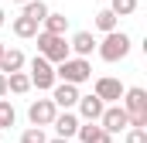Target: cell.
Wrapping results in <instances>:
<instances>
[{
    "mask_svg": "<svg viewBox=\"0 0 147 143\" xmlns=\"http://www.w3.org/2000/svg\"><path fill=\"white\" fill-rule=\"evenodd\" d=\"M24 65H28V58H24L21 48H3V55H0V75H14Z\"/></svg>",
    "mask_w": 147,
    "mask_h": 143,
    "instance_id": "cell-11",
    "label": "cell"
},
{
    "mask_svg": "<svg viewBox=\"0 0 147 143\" xmlns=\"http://www.w3.org/2000/svg\"><path fill=\"white\" fill-rule=\"evenodd\" d=\"M21 17L34 21L38 27H41V21L48 17V3H45V0H31V3H24V7H21Z\"/></svg>",
    "mask_w": 147,
    "mask_h": 143,
    "instance_id": "cell-16",
    "label": "cell"
},
{
    "mask_svg": "<svg viewBox=\"0 0 147 143\" xmlns=\"http://www.w3.org/2000/svg\"><path fill=\"white\" fill-rule=\"evenodd\" d=\"M0 55H3V41H0Z\"/></svg>",
    "mask_w": 147,
    "mask_h": 143,
    "instance_id": "cell-28",
    "label": "cell"
},
{
    "mask_svg": "<svg viewBox=\"0 0 147 143\" xmlns=\"http://www.w3.org/2000/svg\"><path fill=\"white\" fill-rule=\"evenodd\" d=\"M10 27H14V34H17V37H38V24H34V21H28V17H14Z\"/></svg>",
    "mask_w": 147,
    "mask_h": 143,
    "instance_id": "cell-19",
    "label": "cell"
},
{
    "mask_svg": "<svg viewBox=\"0 0 147 143\" xmlns=\"http://www.w3.org/2000/svg\"><path fill=\"white\" fill-rule=\"evenodd\" d=\"M28 78H31V89H41V92H51L55 89V65H48L45 58H31V72H28Z\"/></svg>",
    "mask_w": 147,
    "mask_h": 143,
    "instance_id": "cell-5",
    "label": "cell"
},
{
    "mask_svg": "<svg viewBox=\"0 0 147 143\" xmlns=\"http://www.w3.org/2000/svg\"><path fill=\"white\" fill-rule=\"evenodd\" d=\"M55 78L58 82H65V85H82V82H89L92 78V65H89V58H65L62 65H55Z\"/></svg>",
    "mask_w": 147,
    "mask_h": 143,
    "instance_id": "cell-3",
    "label": "cell"
},
{
    "mask_svg": "<svg viewBox=\"0 0 147 143\" xmlns=\"http://www.w3.org/2000/svg\"><path fill=\"white\" fill-rule=\"evenodd\" d=\"M21 143H48V136H45V130L31 126V130H24V133H21Z\"/></svg>",
    "mask_w": 147,
    "mask_h": 143,
    "instance_id": "cell-22",
    "label": "cell"
},
{
    "mask_svg": "<svg viewBox=\"0 0 147 143\" xmlns=\"http://www.w3.org/2000/svg\"><path fill=\"white\" fill-rule=\"evenodd\" d=\"M14 3H21V7H24V3H31V0H14Z\"/></svg>",
    "mask_w": 147,
    "mask_h": 143,
    "instance_id": "cell-27",
    "label": "cell"
},
{
    "mask_svg": "<svg viewBox=\"0 0 147 143\" xmlns=\"http://www.w3.org/2000/svg\"><path fill=\"white\" fill-rule=\"evenodd\" d=\"M17 123V112H14V106L7 102V99H0V130H10Z\"/></svg>",
    "mask_w": 147,
    "mask_h": 143,
    "instance_id": "cell-21",
    "label": "cell"
},
{
    "mask_svg": "<svg viewBox=\"0 0 147 143\" xmlns=\"http://www.w3.org/2000/svg\"><path fill=\"white\" fill-rule=\"evenodd\" d=\"M69 51H72L75 58H89V55L96 51V37H92V31H79V34H72Z\"/></svg>",
    "mask_w": 147,
    "mask_h": 143,
    "instance_id": "cell-12",
    "label": "cell"
},
{
    "mask_svg": "<svg viewBox=\"0 0 147 143\" xmlns=\"http://www.w3.org/2000/svg\"><path fill=\"white\" fill-rule=\"evenodd\" d=\"M116 24H120V17H113L110 7H103V10L96 14V27H99L103 34H113V31H116Z\"/></svg>",
    "mask_w": 147,
    "mask_h": 143,
    "instance_id": "cell-18",
    "label": "cell"
},
{
    "mask_svg": "<svg viewBox=\"0 0 147 143\" xmlns=\"http://www.w3.org/2000/svg\"><path fill=\"white\" fill-rule=\"evenodd\" d=\"M82 143H113V136L99 126V123H82L79 126V133H75Z\"/></svg>",
    "mask_w": 147,
    "mask_h": 143,
    "instance_id": "cell-14",
    "label": "cell"
},
{
    "mask_svg": "<svg viewBox=\"0 0 147 143\" xmlns=\"http://www.w3.org/2000/svg\"><path fill=\"white\" fill-rule=\"evenodd\" d=\"M123 112L130 116V126L134 130H147V92L140 85L123 89Z\"/></svg>",
    "mask_w": 147,
    "mask_h": 143,
    "instance_id": "cell-1",
    "label": "cell"
},
{
    "mask_svg": "<svg viewBox=\"0 0 147 143\" xmlns=\"http://www.w3.org/2000/svg\"><path fill=\"white\" fill-rule=\"evenodd\" d=\"M48 143H72V140H58V136H55V140H48Z\"/></svg>",
    "mask_w": 147,
    "mask_h": 143,
    "instance_id": "cell-26",
    "label": "cell"
},
{
    "mask_svg": "<svg viewBox=\"0 0 147 143\" xmlns=\"http://www.w3.org/2000/svg\"><path fill=\"white\" fill-rule=\"evenodd\" d=\"M99 126L106 130V133H123V130H130V116L123 112V106H106L103 109V116H99Z\"/></svg>",
    "mask_w": 147,
    "mask_h": 143,
    "instance_id": "cell-8",
    "label": "cell"
},
{
    "mask_svg": "<svg viewBox=\"0 0 147 143\" xmlns=\"http://www.w3.org/2000/svg\"><path fill=\"white\" fill-rule=\"evenodd\" d=\"M38 58H45L48 65H62L65 58H72L69 41L58 37V34H45V31H38Z\"/></svg>",
    "mask_w": 147,
    "mask_h": 143,
    "instance_id": "cell-2",
    "label": "cell"
},
{
    "mask_svg": "<svg viewBox=\"0 0 147 143\" xmlns=\"http://www.w3.org/2000/svg\"><path fill=\"white\" fill-rule=\"evenodd\" d=\"M51 126H55V133H58V140H72L75 133H79V126H82V119H79L75 112H58Z\"/></svg>",
    "mask_w": 147,
    "mask_h": 143,
    "instance_id": "cell-10",
    "label": "cell"
},
{
    "mask_svg": "<svg viewBox=\"0 0 147 143\" xmlns=\"http://www.w3.org/2000/svg\"><path fill=\"white\" fill-rule=\"evenodd\" d=\"M55 116H58V109H55L51 99H38V102L28 106V119H31V126H38V130L51 126V123H55Z\"/></svg>",
    "mask_w": 147,
    "mask_h": 143,
    "instance_id": "cell-7",
    "label": "cell"
},
{
    "mask_svg": "<svg viewBox=\"0 0 147 143\" xmlns=\"http://www.w3.org/2000/svg\"><path fill=\"white\" fill-rule=\"evenodd\" d=\"M7 96V75H0V99Z\"/></svg>",
    "mask_w": 147,
    "mask_h": 143,
    "instance_id": "cell-24",
    "label": "cell"
},
{
    "mask_svg": "<svg viewBox=\"0 0 147 143\" xmlns=\"http://www.w3.org/2000/svg\"><path fill=\"white\" fill-rule=\"evenodd\" d=\"M127 143H147V130H127Z\"/></svg>",
    "mask_w": 147,
    "mask_h": 143,
    "instance_id": "cell-23",
    "label": "cell"
},
{
    "mask_svg": "<svg viewBox=\"0 0 147 143\" xmlns=\"http://www.w3.org/2000/svg\"><path fill=\"white\" fill-rule=\"evenodd\" d=\"M96 51H99V58L103 61H120V58H127L130 55V37L123 34V31H113V34H106L99 44H96Z\"/></svg>",
    "mask_w": 147,
    "mask_h": 143,
    "instance_id": "cell-4",
    "label": "cell"
},
{
    "mask_svg": "<svg viewBox=\"0 0 147 143\" xmlns=\"http://www.w3.org/2000/svg\"><path fill=\"white\" fill-rule=\"evenodd\" d=\"M51 102H55V109H62V112H72L75 102H79V89H75V85H65V82H55Z\"/></svg>",
    "mask_w": 147,
    "mask_h": 143,
    "instance_id": "cell-9",
    "label": "cell"
},
{
    "mask_svg": "<svg viewBox=\"0 0 147 143\" xmlns=\"http://www.w3.org/2000/svg\"><path fill=\"white\" fill-rule=\"evenodd\" d=\"M41 31H45V34H58V37H65V31H69V17H65V14L48 10V17L41 21Z\"/></svg>",
    "mask_w": 147,
    "mask_h": 143,
    "instance_id": "cell-15",
    "label": "cell"
},
{
    "mask_svg": "<svg viewBox=\"0 0 147 143\" xmlns=\"http://www.w3.org/2000/svg\"><path fill=\"white\" fill-rule=\"evenodd\" d=\"M31 89V78H28V72H14V75H7V92H14V96H24Z\"/></svg>",
    "mask_w": 147,
    "mask_h": 143,
    "instance_id": "cell-17",
    "label": "cell"
},
{
    "mask_svg": "<svg viewBox=\"0 0 147 143\" xmlns=\"http://www.w3.org/2000/svg\"><path fill=\"white\" fill-rule=\"evenodd\" d=\"M75 106H79V116H82L86 123H99V116H103V109H106L96 96H79Z\"/></svg>",
    "mask_w": 147,
    "mask_h": 143,
    "instance_id": "cell-13",
    "label": "cell"
},
{
    "mask_svg": "<svg viewBox=\"0 0 147 143\" xmlns=\"http://www.w3.org/2000/svg\"><path fill=\"white\" fill-rule=\"evenodd\" d=\"M137 10V0H110V14L113 17H130Z\"/></svg>",
    "mask_w": 147,
    "mask_h": 143,
    "instance_id": "cell-20",
    "label": "cell"
},
{
    "mask_svg": "<svg viewBox=\"0 0 147 143\" xmlns=\"http://www.w3.org/2000/svg\"><path fill=\"white\" fill-rule=\"evenodd\" d=\"M123 82L120 78H110V75H103V78H96V89H92V96L103 102V106H110V102H120L123 99Z\"/></svg>",
    "mask_w": 147,
    "mask_h": 143,
    "instance_id": "cell-6",
    "label": "cell"
},
{
    "mask_svg": "<svg viewBox=\"0 0 147 143\" xmlns=\"http://www.w3.org/2000/svg\"><path fill=\"white\" fill-rule=\"evenodd\" d=\"M3 24H7V14H3V7H0V27H3Z\"/></svg>",
    "mask_w": 147,
    "mask_h": 143,
    "instance_id": "cell-25",
    "label": "cell"
}]
</instances>
